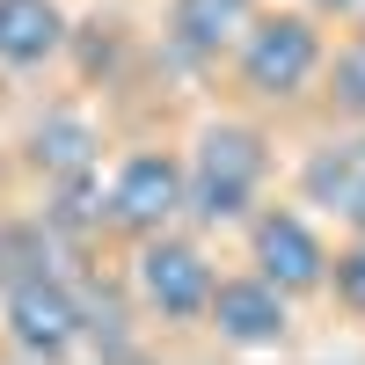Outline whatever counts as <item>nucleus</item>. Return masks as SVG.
Here are the masks:
<instances>
[{"label": "nucleus", "mask_w": 365, "mask_h": 365, "mask_svg": "<svg viewBox=\"0 0 365 365\" xmlns=\"http://www.w3.org/2000/svg\"><path fill=\"white\" fill-rule=\"evenodd\" d=\"M168 227H190V154L168 132H139L110 154L96 197V249L125 256Z\"/></svg>", "instance_id": "nucleus-3"}, {"label": "nucleus", "mask_w": 365, "mask_h": 365, "mask_svg": "<svg viewBox=\"0 0 365 365\" xmlns=\"http://www.w3.org/2000/svg\"><path fill=\"white\" fill-rule=\"evenodd\" d=\"M307 8H322V15H329V22H336V29H344V22H351V15H358V8H365V0H307Z\"/></svg>", "instance_id": "nucleus-15"}, {"label": "nucleus", "mask_w": 365, "mask_h": 365, "mask_svg": "<svg viewBox=\"0 0 365 365\" xmlns=\"http://www.w3.org/2000/svg\"><path fill=\"white\" fill-rule=\"evenodd\" d=\"M81 22L66 0H0V81L22 88V81H44L73 58Z\"/></svg>", "instance_id": "nucleus-10"}, {"label": "nucleus", "mask_w": 365, "mask_h": 365, "mask_svg": "<svg viewBox=\"0 0 365 365\" xmlns=\"http://www.w3.org/2000/svg\"><path fill=\"white\" fill-rule=\"evenodd\" d=\"M307 125H322V132H365V37H351V29L336 37Z\"/></svg>", "instance_id": "nucleus-12"}, {"label": "nucleus", "mask_w": 365, "mask_h": 365, "mask_svg": "<svg viewBox=\"0 0 365 365\" xmlns=\"http://www.w3.org/2000/svg\"><path fill=\"white\" fill-rule=\"evenodd\" d=\"M336 234H365V175H358V190H351V205H344V220H336Z\"/></svg>", "instance_id": "nucleus-14"}, {"label": "nucleus", "mask_w": 365, "mask_h": 365, "mask_svg": "<svg viewBox=\"0 0 365 365\" xmlns=\"http://www.w3.org/2000/svg\"><path fill=\"white\" fill-rule=\"evenodd\" d=\"M220 256H212V234L197 227H168L154 241L117 256V278H125L132 307L146 314L154 336H205V307H212V285H220Z\"/></svg>", "instance_id": "nucleus-5"}, {"label": "nucleus", "mask_w": 365, "mask_h": 365, "mask_svg": "<svg viewBox=\"0 0 365 365\" xmlns=\"http://www.w3.org/2000/svg\"><path fill=\"white\" fill-rule=\"evenodd\" d=\"M205 344L220 351H292L299 344V299L278 292L256 263H227L205 307Z\"/></svg>", "instance_id": "nucleus-9"}, {"label": "nucleus", "mask_w": 365, "mask_h": 365, "mask_svg": "<svg viewBox=\"0 0 365 365\" xmlns=\"http://www.w3.org/2000/svg\"><path fill=\"white\" fill-rule=\"evenodd\" d=\"M351 139H358V161H365V132H351Z\"/></svg>", "instance_id": "nucleus-17"}, {"label": "nucleus", "mask_w": 365, "mask_h": 365, "mask_svg": "<svg viewBox=\"0 0 365 365\" xmlns=\"http://www.w3.org/2000/svg\"><path fill=\"white\" fill-rule=\"evenodd\" d=\"M263 0H161L154 22V66L168 81H220L234 44L249 37Z\"/></svg>", "instance_id": "nucleus-8"}, {"label": "nucleus", "mask_w": 365, "mask_h": 365, "mask_svg": "<svg viewBox=\"0 0 365 365\" xmlns=\"http://www.w3.org/2000/svg\"><path fill=\"white\" fill-rule=\"evenodd\" d=\"M329 314L344 329H365V234H336V256H329Z\"/></svg>", "instance_id": "nucleus-13"}, {"label": "nucleus", "mask_w": 365, "mask_h": 365, "mask_svg": "<svg viewBox=\"0 0 365 365\" xmlns=\"http://www.w3.org/2000/svg\"><path fill=\"white\" fill-rule=\"evenodd\" d=\"M182 154H190V227L197 234H241L249 227V212L278 190V125L256 110H205L190 132H182Z\"/></svg>", "instance_id": "nucleus-2"}, {"label": "nucleus", "mask_w": 365, "mask_h": 365, "mask_svg": "<svg viewBox=\"0 0 365 365\" xmlns=\"http://www.w3.org/2000/svg\"><path fill=\"white\" fill-rule=\"evenodd\" d=\"M103 154H110V132H103V117L73 103V96H58L44 110H29V125L0 146V175L22 182L29 205L51 197V190H73V182H96L103 175Z\"/></svg>", "instance_id": "nucleus-6"}, {"label": "nucleus", "mask_w": 365, "mask_h": 365, "mask_svg": "<svg viewBox=\"0 0 365 365\" xmlns=\"http://www.w3.org/2000/svg\"><path fill=\"white\" fill-rule=\"evenodd\" d=\"M88 358V285L58 256H29L0 278V365Z\"/></svg>", "instance_id": "nucleus-4"}, {"label": "nucleus", "mask_w": 365, "mask_h": 365, "mask_svg": "<svg viewBox=\"0 0 365 365\" xmlns=\"http://www.w3.org/2000/svg\"><path fill=\"white\" fill-rule=\"evenodd\" d=\"M336 37L344 29L322 8H307V0H263L256 22H249V37L234 44L227 73L212 88H220V103L256 110V117H270V125H307Z\"/></svg>", "instance_id": "nucleus-1"}, {"label": "nucleus", "mask_w": 365, "mask_h": 365, "mask_svg": "<svg viewBox=\"0 0 365 365\" xmlns=\"http://www.w3.org/2000/svg\"><path fill=\"white\" fill-rule=\"evenodd\" d=\"M234 241H241V263H256L278 292L299 299V307H322V299H329V256H336V234H329L322 212H307L292 190H270Z\"/></svg>", "instance_id": "nucleus-7"}, {"label": "nucleus", "mask_w": 365, "mask_h": 365, "mask_svg": "<svg viewBox=\"0 0 365 365\" xmlns=\"http://www.w3.org/2000/svg\"><path fill=\"white\" fill-rule=\"evenodd\" d=\"M358 175H365L358 139H351V132H322V125H314V139L299 146V161L285 168V190L307 205V212H322V220H344V205H351V190H358Z\"/></svg>", "instance_id": "nucleus-11"}, {"label": "nucleus", "mask_w": 365, "mask_h": 365, "mask_svg": "<svg viewBox=\"0 0 365 365\" xmlns=\"http://www.w3.org/2000/svg\"><path fill=\"white\" fill-rule=\"evenodd\" d=\"M344 29H351V37H365V8H358V15H351V22H344Z\"/></svg>", "instance_id": "nucleus-16"}]
</instances>
